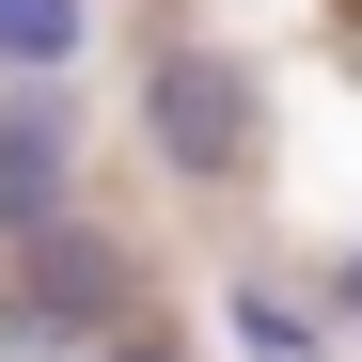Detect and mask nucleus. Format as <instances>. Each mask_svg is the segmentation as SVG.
<instances>
[{
	"instance_id": "obj_1",
	"label": "nucleus",
	"mask_w": 362,
	"mask_h": 362,
	"mask_svg": "<svg viewBox=\"0 0 362 362\" xmlns=\"http://www.w3.org/2000/svg\"><path fill=\"white\" fill-rule=\"evenodd\" d=\"M142 142L173 189H252L268 173V95L236 47H158V79H142Z\"/></svg>"
},
{
	"instance_id": "obj_2",
	"label": "nucleus",
	"mask_w": 362,
	"mask_h": 362,
	"mask_svg": "<svg viewBox=\"0 0 362 362\" xmlns=\"http://www.w3.org/2000/svg\"><path fill=\"white\" fill-rule=\"evenodd\" d=\"M16 299H32V331H47V346L127 331V236H95V221H47V236H16Z\"/></svg>"
},
{
	"instance_id": "obj_3",
	"label": "nucleus",
	"mask_w": 362,
	"mask_h": 362,
	"mask_svg": "<svg viewBox=\"0 0 362 362\" xmlns=\"http://www.w3.org/2000/svg\"><path fill=\"white\" fill-rule=\"evenodd\" d=\"M79 221V95H0V236H47Z\"/></svg>"
},
{
	"instance_id": "obj_4",
	"label": "nucleus",
	"mask_w": 362,
	"mask_h": 362,
	"mask_svg": "<svg viewBox=\"0 0 362 362\" xmlns=\"http://www.w3.org/2000/svg\"><path fill=\"white\" fill-rule=\"evenodd\" d=\"M0 64H16V79H64L79 64V0H0Z\"/></svg>"
},
{
	"instance_id": "obj_5",
	"label": "nucleus",
	"mask_w": 362,
	"mask_h": 362,
	"mask_svg": "<svg viewBox=\"0 0 362 362\" xmlns=\"http://www.w3.org/2000/svg\"><path fill=\"white\" fill-rule=\"evenodd\" d=\"M236 346L252 362H315V315H299L284 284H236Z\"/></svg>"
},
{
	"instance_id": "obj_6",
	"label": "nucleus",
	"mask_w": 362,
	"mask_h": 362,
	"mask_svg": "<svg viewBox=\"0 0 362 362\" xmlns=\"http://www.w3.org/2000/svg\"><path fill=\"white\" fill-rule=\"evenodd\" d=\"M331 315H346V331H362V252H346V268H331Z\"/></svg>"
}]
</instances>
